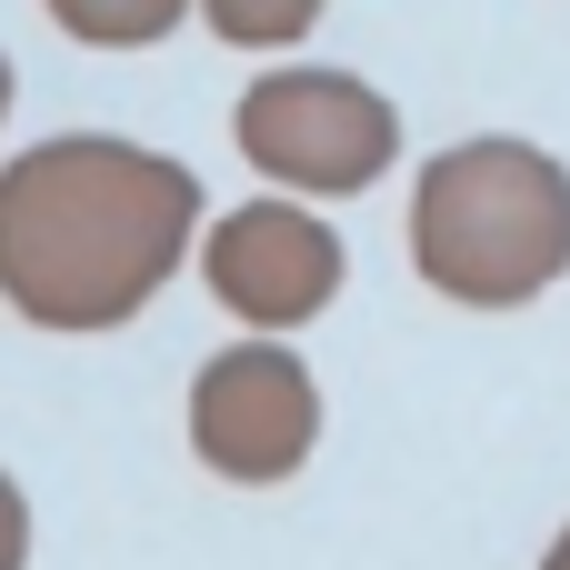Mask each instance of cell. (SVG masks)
Masks as SVG:
<instances>
[{"label":"cell","instance_id":"cell-2","mask_svg":"<svg viewBox=\"0 0 570 570\" xmlns=\"http://www.w3.org/2000/svg\"><path fill=\"white\" fill-rule=\"evenodd\" d=\"M411 271L461 311L541 301L570 271V170L521 130L431 150L411 180Z\"/></svg>","mask_w":570,"mask_h":570},{"label":"cell","instance_id":"cell-4","mask_svg":"<svg viewBox=\"0 0 570 570\" xmlns=\"http://www.w3.org/2000/svg\"><path fill=\"white\" fill-rule=\"evenodd\" d=\"M341 271H351L341 230H331L311 200H291V190L240 200V210H220V220L200 230V281H210V301H220L250 341H281V331H301V321H321V311L341 301Z\"/></svg>","mask_w":570,"mask_h":570},{"label":"cell","instance_id":"cell-3","mask_svg":"<svg viewBox=\"0 0 570 570\" xmlns=\"http://www.w3.org/2000/svg\"><path fill=\"white\" fill-rule=\"evenodd\" d=\"M230 140L240 160L291 190V200H351L401 160V110L391 90H371L361 70H321V60H281L230 100Z\"/></svg>","mask_w":570,"mask_h":570},{"label":"cell","instance_id":"cell-1","mask_svg":"<svg viewBox=\"0 0 570 570\" xmlns=\"http://www.w3.org/2000/svg\"><path fill=\"white\" fill-rule=\"evenodd\" d=\"M200 180L120 130H60L0 160V301L30 331H120L200 240Z\"/></svg>","mask_w":570,"mask_h":570},{"label":"cell","instance_id":"cell-10","mask_svg":"<svg viewBox=\"0 0 570 570\" xmlns=\"http://www.w3.org/2000/svg\"><path fill=\"white\" fill-rule=\"evenodd\" d=\"M0 120H10V60H0Z\"/></svg>","mask_w":570,"mask_h":570},{"label":"cell","instance_id":"cell-7","mask_svg":"<svg viewBox=\"0 0 570 570\" xmlns=\"http://www.w3.org/2000/svg\"><path fill=\"white\" fill-rule=\"evenodd\" d=\"M321 10H331V0H200L210 40H230V50H291Z\"/></svg>","mask_w":570,"mask_h":570},{"label":"cell","instance_id":"cell-8","mask_svg":"<svg viewBox=\"0 0 570 570\" xmlns=\"http://www.w3.org/2000/svg\"><path fill=\"white\" fill-rule=\"evenodd\" d=\"M30 561V511H20V481L0 471V570H20Z\"/></svg>","mask_w":570,"mask_h":570},{"label":"cell","instance_id":"cell-6","mask_svg":"<svg viewBox=\"0 0 570 570\" xmlns=\"http://www.w3.org/2000/svg\"><path fill=\"white\" fill-rule=\"evenodd\" d=\"M80 50H150V40H170L200 0H40Z\"/></svg>","mask_w":570,"mask_h":570},{"label":"cell","instance_id":"cell-5","mask_svg":"<svg viewBox=\"0 0 570 570\" xmlns=\"http://www.w3.org/2000/svg\"><path fill=\"white\" fill-rule=\"evenodd\" d=\"M321 441V381L301 351L281 341H240V351H210L190 371V451L240 481V491H271L311 461Z\"/></svg>","mask_w":570,"mask_h":570},{"label":"cell","instance_id":"cell-9","mask_svg":"<svg viewBox=\"0 0 570 570\" xmlns=\"http://www.w3.org/2000/svg\"><path fill=\"white\" fill-rule=\"evenodd\" d=\"M541 570H570V531H561V541H551V561H541Z\"/></svg>","mask_w":570,"mask_h":570}]
</instances>
